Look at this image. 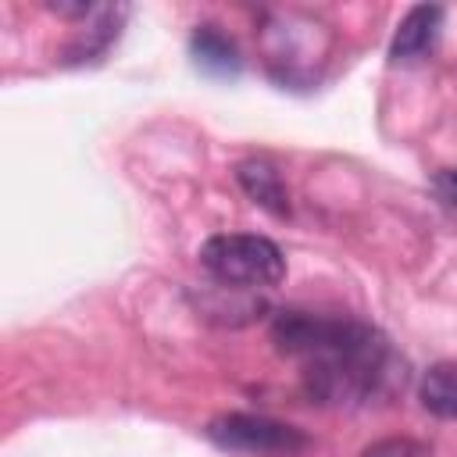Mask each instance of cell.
Instances as JSON below:
<instances>
[{
	"label": "cell",
	"instance_id": "6da1fadb",
	"mask_svg": "<svg viewBox=\"0 0 457 457\" xmlns=\"http://www.w3.org/2000/svg\"><path fill=\"white\" fill-rule=\"evenodd\" d=\"M271 339L286 357L303 361L311 396L325 403L371 400L393 378V353L386 339L350 318H321L307 311H282Z\"/></svg>",
	"mask_w": 457,
	"mask_h": 457
},
{
	"label": "cell",
	"instance_id": "7a4b0ae2",
	"mask_svg": "<svg viewBox=\"0 0 457 457\" xmlns=\"http://www.w3.org/2000/svg\"><path fill=\"white\" fill-rule=\"evenodd\" d=\"M204 271L228 289H271L286 278V257L268 236L221 232L200 246Z\"/></svg>",
	"mask_w": 457,
	"mask_h": 457
},
{
	"label": "cell",
	"instance_id": "3957f363",
	"mask_svg": "<svg viewBox=\"0 0 457 457\" xmlns=\"http://www.w3.org/2000/svg\"><path fill=\"white\" fill-rule=\"evenodd\" d=\"M207 439L232 453L253 457H293L307 446V436L296 425L264 418V414H218L207 421Z\"/></svg>",
	"mask_w": 457,
	"mask_h": 457
},
{
	"label": "cell",
	"instance_id": "277c9868",
	"mask_svg": "<svg viewBox=\"0 0 457 457\" xmlns=\"http://www.w3.org/2000/svg\"><path fill=\"white\" fill-rule=\"evenodd\" d=\"M443 18H446V11L439 4H418V7H411L400 18L396 36L389 43V61L393 64H411V61L425 57L436 46V39H439Z\"/></svg>",
	"mask_w": 457,
	"mask_h": 457
},
{
	"label": "cell",
	"instance_id": "5b68a950",
	"mask_svg": "<svg viewBox=\"0 0 457 457\" xmlns=\"http://www.w3.org/2000/svg\"><path fill=\"white\" fill-rule=\"evenodd\" d=\"M189 54H193V64L214 79H236L243 68L236 43L214 25H196V32L189 36Z\"/></svg>",
	"mask_w": 457,
	"mask_h": 457
},
{
	"label": "cell",
	"instance_id": "8992f818",
	"mask_svg": "<svg viewBox=\"0 0 457 457\" xmlns=\"http://www.w3.org/2000/svg\"><path fill=\"white\" fill-rule=\"evenodd\" d=\"M236 179H239V186L246 189V196H250L253 204H261V207L271 211L275 218H286V214H289L286 186H282V179H278V171H275L271 161H264V157L239 161V164H236Z\"/></svg>",
	"mask_w": 457,
	"mask_h": 457
},
{
	"label": "cell",
	"instance_id": "52a82bcc",
	"mask_svg": "<svg viewBox=\"0 0 457 457\" xmlns=\"http://www.w3.org/2000/svg\"><path fill=\"white\" fill-rule=\"evenodd\" d=\"M421 407L436 418L457 421V361H436L428 364V371L421 375L418 386Z\"/></svg>",
	"mask_w": 457,
	"mask_h": 457
},
{
	"label": "cell",
	"instance_id": "ba28073f",
	"mask_svg": "<svg viewBox=\"0 0 457 457\" xmlns=\"http://www.w3.org/2000/svg\"><path fill=\"white\" fill-rule=\"evenodd\" d=\"M361 457H432V450H428L421 439L389 436V439H375L371 446H364Z\"/></svg>",
	"mask_w": 457,
	"mask_h": 457
},
{
	"label": "cell",
	"instance_id": "9c48e42d",
	"mask_svg": "<svg viewBox=\"0 0 457 457\" xmlns=\"http://www.w3.org/2000/svg\"><path fill=\"white\" fill-rule=\"evenodd\" d=\"M432 193L446 204V207H457V168H446L432 179Z\"/></svg>",
	"mask_w": 457,
	"mask_h": 457
}]
</instances>
